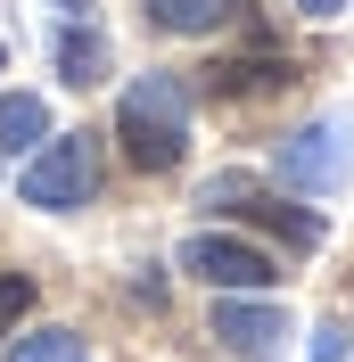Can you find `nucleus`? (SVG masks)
Instances as JSON below:
<instances>
[{
  "instance_id": "f257e3e1",
  "label": "nucleus",
  "mask_w": 354,
  "mask_h": 362,
  "mask_svg": "<svg viewBox=\"0 0 354 362\" xmlns=\"http://www.w3.org/2000/svg\"><path fill=\"white\" fill-rule=\"evenodd\" d=\"M115 140L140 173H173L190 157V90L173 74H140L124 83V107H115Z\"/></svg>"
},
{
  "instance_id": "f03ea898",
  "label": "nucleus",
  "mask_w": 354,
  "mask_h": 362,
  "mask_svg": "<svg viewBox=\"0 0 354 362\" xmlns=\"http://www.w3.org/2000/svg\"><path fill=\"white\" fill-rule=\"evenodd\" d=\"M25 206H42V214H74V206L99 198V132H58L42 140L17 173Z\"/></svg>"
},
{
  "instance_id": "7ed1b4c3",
  "label": "nucleus",
  "mask_w": 354,
  "mask_h": 362,
  "mask_svg": "<svg viewBox=\"0 0 354 362\" xmlns=\"http://www.w3.org/2000/svg\"><path fill=\"white\" fill-rule=\"evenodd\" d=\"M206 206H222V214H239V223H256V230H272V239H288V247L305 255V247H321V214H305V206H288V198H272V189H256L247 173H215L206 181Z\"/></svg>"
},
{
  "instance_id": "20e7f679",
  "label": "nucleus",
  "mask_w": 354,
  "mask_h": 362,
  "mask_svg": "<svg viewBox=\"0 0 354 362\" xmlns=\"http://www.w3.org/2000/svg\"><path fill=\"white\" fill-rule=\"evenodd\" d=\"M181 272L206 280V288H272L280 264L264 247H247V239H222V230H198V239H181Z\"/></svg>"
},
{
  "instance_id": "39448f33",
  "label": "nucleus",
  "mask_w": 354,
  "mask_h": 362,
  "mask_svg": "<svg viewBox=\"0 0 354 362\" xmlns=\"http://www.w3.org/2000/svg\"><path fill=\"white\" fill-rule=\"evenodd\" d=\"M346 165H354V148H346V124L338 115H321V124L280 140V181H297V189H338Z\"/></svg>"
},
{
  "instance_id": "423d86ee",
  "label": "nucleus",
  "mask_w": 354,
  "mask_h": 362,
  "mask_svg": "<svg viewBox=\"0 0 354 362\" xmlns=\"http://www.w3.org/2000/svg\"><path fill=\"white\" fill-rule=\"evenodd\" d=\"M215 338L231 346L239 362H272V354H280V338H288V313H280V305H247V296H222V305H215Z\"/></svg>"
},
{
  "instance_id": "0eeeda50",
  "label": "nucleus",
  "mask_w": 354,
  "mask_h": 362,
  "mask_svg": "<svg viewBox=\"0 0 354 362\" xmlns=\"http://www.w3.org/2000/svg\"><path fill=\"white\" fill-rule=\"evenodd\" d=\"M50 66L67 74L74 90H91V83H99V74H108V33H91L83 17H67V25H58V33H50Z\"/></svg>"
},
{
  "instance_id": "6e6552de",
  "label": "nucleus",
  "mask_w": 354,
  "mask_h": 362,
  "mask_svg": "<svg viewBox=\"0 0 354 362\" xmlns=\"http://www.w3.org/2000/svg\"><path fill=\"white\" fill-rule=\"evenodd\" d=\"M156 33H222L239 17V0H140Z\"/></svg>"
},
{
  "instance_id": "1a4fd4ad",
  "label": "nucleus",
  "mask_w": 354,
  "mask_h": 362,
  "mask_svg": "<svg viewBox=\"0 0 354 362\" xmlns=\"http://www.w3.org/2000/svg\"><path fill=\"white\" fill-rule=\"evenodd\" d=\"M50 140V107L33 90H8L0 99V157H17V148H42Z\"/></svg>"
},
{
  "instance_id": "9d476101",
  "label": "nucleus",
  "mask_w": 354,
  "mask_h": 362,
  "mask_svg": "<svg viewBox=\"0 0 354 362\" xmlns=\"http://www.w3.org/2000/svg\"><path fill=\"white\" fill-rule=\"evenodd\" d=\"M288 83V58H239V66H215V90L239 99V90H280Z\"/></svg>"
},
{
  "instance_id": "9b49d317",
  "label": "nucleus",
  "mask_w": 354,
  "mask_h": 362,
  "mask_svg": "<svg viewBox=\"0 0 354 362\" xmlns=\"http://www.w3.org/2000/svg\"><path fill=\"white\" fill-rule=\"evenodd\" d=\"M8 362H91V346L74 329H33V338L8 346Z\"/></svg>"
},
{
  "instance_id": "f8f14e48",
  "label": "nucleus",
  "mask_w": 354,
  "mask_h": 362,
  "mask_svg": "<svg viewBox=\"0 0 354 362\" xmlns=\"http://www.w3.org/2000/svg\"><path fill=\"white\" fill-rule=\"evenodd\" d=\"M25 313H33V280H25V272H0V338H8Z\"/></svg>"
},
{
  "instance_id": "ddd939ff",
  "label": "nucleus",
  "mask_w": 354,
  "mask_h": 362,
  "mask_svg": "<svg viewBox=\"0 0 354 362\" xmlns=\"http://www.w3.org/2000/svg\"><path fill=\"white\" fill-rule=\"evenodd\" d=\"M354 354V329L346 321H321V329H313V362H346Z\"/></svg>"
},
{
  "instance_id": "4468645a",
  "label": "nucleus",
  "mask_w": 354,
  "mask_h": 362,
  "mask_svg": "<svg viewBox=\"0 0 354 362\" xmlns=\"http://www.w3.org/2000/svg\"><path fill=\"white\" fill-rule=\"evenodd\" d=\"M297 8H305V17H338V8H346V0H297Z\"/></svg>"
},
{
  "instance_id": "2eb2a0df",
  "label": "nucleus",
  "mask_w": 354,
  "mask_h": 362,
  "mask_svg": "<svg viewBox=\"0 0 354 362\" xmlns=\"http://www.w3.org/2000/svg\"><path fill=\"white\" fill-rule=\"evenodd\" d=\"M58 8H67V17H83V8H91V0H58Z\"/></svg>"
}]
</instances>
